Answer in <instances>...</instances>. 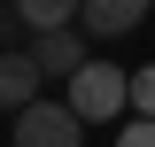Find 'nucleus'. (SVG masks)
<instances>
[{"instance_id":"1","label":"nucleus","mask_w":155,"mask_h":147,"mask_svg":"<svg viewBox=\"0 0 155 147\" xmlns=\"http://www.w3.org/2000/svg\"><path fill=\"white\" fill-rule=\"evenodd\" d=\"M62 101H70L85 124H116V116H132V70H116V62H85L78 77H62Z\"/></svg>"},{"instance_id":"2","label":"nucleus","mask_w":155,"mask_h":147,"mask_svg":"<svg viewBox=\"0 0 155 147\" xmlns=\"http://www.w3.org/2000/svg\"><path fill=\"white\" fill-rule=\"evenodd\" d=\"M16 147H85V116L39 93L31 109H16Z\"/></svg>"},{"instance_id":"3","label":"nucleus","mask_w":155,"mask_h":147,"mask_svg":"<svg viewBox=\"0 0 155 147\" xmlns=\"http://www.w3.org/2000/svg\"><path fill=\"white\" fill-rule=\"evenodd\" d=\"M47 93V70H39L31 47H0V109H31Z\"/></svg>"},{"instance_id":"4","label":"nucleus","mask_w":155,"mask_h":147,"mask_svg":"<svg viewBox=\"0 0 155 147\" xmlns=\"http://www.w3.org/2000/svg\"><path fill=\"white\" fill-rule=\"evenodd\" d=\"M140 16H155V0H85L78 8V23L93 39H124V31H140Z\"/></svg>"},{"instance_id":"5","label":"nucleus","mask_w":155,"mask_h":147,"mask_svg":"<svg viewBox=\"0 0 155 147\" xmlns=\"http://www.w3.org/2000/svg\"><path fill=\"white\" fill-rule=\"evenodd\" d=\"M31 54H39V70H47V77H78V70H85L70 23H62V31H31Z\"/></svg>"},{"instance_id":"6","label":"nucleus","mask_w":155,"mask_h":147,"mask_svg":"<svg viewBox=\"0 0 155 147\" xmlns=\"http://www.w3.org/2000/svg\"><path fill=\"white\" fill-rule=\"evenodd\" d=\"M78 8L85 0H16V23L23 31H62V23H78Z\"/></svg>"},{"instance_id":"7","label":"nucleus","mask_w":155,"mask_h":147,"mask_svg":"<svg viewBox=\"0 0 155 147\" xmlns=\"http://www.w3.org/2000/svg\"><path fill=\"white\" fill-rule=\"evenodd\" d=\"M132 116H155V62L132 70Z\"/></svg>"},{"instance_id":"8","label":"nucleus","mask_w":155,"mask_h":147,"mask_svg":"<svg viewBox=\"0 0 155 147\" xmlns=\"http://www.w3.org/2000/svg\"><path fill=\"white\" fill-rule=\"evenodd\" d=\"M116 147H155V116H132V124H116Z\"/></svg>"}]
</instances>
